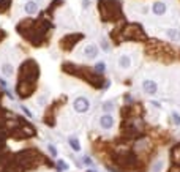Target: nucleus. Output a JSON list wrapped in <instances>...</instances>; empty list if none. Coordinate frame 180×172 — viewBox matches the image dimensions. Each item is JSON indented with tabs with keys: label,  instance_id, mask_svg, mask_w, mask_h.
Wrapping results in <instances>:
<instances>
[{
	"label": "nucleus",
	"instance_id": "f257e3e1",
	"mask_svg": "<svg viewBox=\"0 0 180 172\" xmlns=\"http://www.w3.org/2000/svg\"><path fill=\"white\" fill-rule=\"evenodd\" d=\"M73 106H74V110L76 112H86V110L90 108V103H89V99L86 98V96H79V98H76L74 99V104H73Z\"/></svg>",
	"mask_w": 180,
	"mask_h": 172
},
{
	"label": "nucleus",
	"instance_id": "f03ea898",
	"mask_svg": "<svg viewBox=\"0 0 180 172\" xmlns=\"http://www.w3.org/2000/svg\"><path fill=\"white\" fill-rule=\"evenodd\" d=\"M100 125H101V128H103V130H109V128H112V125H114V119H112V115H111V114H104V115H101V119H100Z\"/></svg>",
	"mask_w": 180,
	"mask_h": 172
},
{
	"label": "nucleus",
	"instance_id": "7ed1b4c3",
	"mask_svg": "<svg viewBox=\"0 0 180 172\" xmlns=\"http://www.w3.org/2000/svg\"><path fill=\"white\" fill-rule=\"evenodd\" d=\"M142 88H144V92L149 93V95H153V93H156V90H158V85H156L153 81L145 79V81L142 82Z\"/></svg>",
	"mask_w": 180,
	"mask_h": 172
},
{
	"label": "nucleus",
	"instance_id": "20e7f679",
	"mask_svg": "<svg viewBox=\"0 0 180 172\" xmlns=\"http://www.w3.org/2000/svg\"><path fill=\"white\" fill-rule=\"evenodd\" d=\"M84 55H86L87 59H95L98 55V47L95 46V44H87V46L84 47Z\"/></svg>",
	"mask_w": 180,
	"mask_h": 172
},
{
	"label": "nucleus",
	"instance_id": "39448f33",
	"mask_svg": "<svg viewBox=\"0 0 180 172\" xmlns=\"http://www.w3.org/2000/svg\"><path fill=\"white\" fill-rule=\"evenodd\" d=\"M153 13L156 14V16H163L166 13V10H167V7H166V3L164 2H156V3H153Z\"/></svg>",
	"mask_w": 180,
	"mask_h": 172
},
{
	"label": "nucleus",
	"instance_id": "423d86ee",
	"mask_svg": "<svg viewBox=\"0 0 180 172\" xmlns=\"http://www.w3.org/2000/svg\"><path fill=\"white\" fill-rule=\"evenodd\" d=\"M119 66L123 70H128L131 66V59H130V55H126V54H123L120 55V59H119Z\"/></svg>",
	"mask_w": 180,
	"mask_h": 172
},
{
	"label": "nucleus",
	"instance_id": "0eeeda50",
	"mask_svg": "<svg viewBox=\"0 0 180 172\" xmlns=\"http://www.w3.org/2000/svg\"><path fill=\"white\" fill-rule=\"evenodd\" d=\"M36 10H38V5L35 2H27L25 3V13L27 14H35Z\"/></svg>",
	"mask_w": 180,
	"mask_h": 172
},
{
	"label": "nucleus",
	"instance_id": "6e6552de",
	"mask_svg": "<svg viewBox=\"0 0 180 172\" xmlns=\"http://www.w3.org/2000/svg\"><path fill=\"white\" fill-rule=\"evenodd\" d=\"M167 36H169L171 40H180V32L177 29H169L167 30Z\"/></svg>",
	"mask_w": 180,
	"mask_h": 172
},
{
	"label": "nucleus",
	"instance_id": "1a4fd4ad",
	"mask_svg": "<svg viewBox=\"0 0 180 172\" xmlns=\"http://www.w3.org/2000/svg\"><path fill=\"white\" fill-rule=\"evenodd\" d=\"M2 73H3L5 76H11V74H13V66H11L10 63H5V65L2 66Z\"/></svg>",
	"mask_w": 180,
	"mask_h": 172
},
{
	"label": "nucleus",
	"instance_id": "9d476101",
	"mask_svg": "<svg viewBox=\"0 0 180 172\" xmlns=\"http://www.w3.org/2000/svg\"><path fill=\"white\" fill-rule=\"evenodd\" d=\"M163 166H164V161L160 159V161H156V163L153 164V168H152L150 172H161V171H163Z\"/></svg>",
	"mask_w": 180,
	"mask_h": 172
},
{
	"label": "nucleus",
	"instance_id": "9b49d317",
	"mask_svg": "<svg viewBox=\"0 0 180 172\" xmlns=\"http://www.w3.org/2000/svg\"><path fill=\"white\" fill-rule=\"evenodd\" d=\"M70 145L73 147V150H76V152L81 150V145H79V141L77 139H70Z\"/></svg>",
	"mask_w": 180,
	"mask_h": 172
},
{
	"label": "nucleus",
	"instance_id": "f8f14e48",
	"mask_svg": "<svg viewBox=\"0 0 180 172\" xmlns=\"http://www.w3.org/2000/svg\"><path fill=\"white\" fill-rule=\"evenodd\" d=\"M66 168H68V166H66L63 161H59L57 163V172H63V171H66Z\"/></svg>",
	"mask_w": 180,
	"mask_h": 172
},
{
	"label": "nucleus",
	"instance_id": "ddd939ff",
	"mask_svg": "<svg viewBox=\"0 0 180 172\" xmlns=\"http://www.w3.org/2000/svg\"><path fill=\"white\" fill-rule=\"evenodd\" d=\"M7 7H8V0H2V2H0V11H3Z\"/></svg>",
	"mask_w": 180,
	"mask_h": 172
},
{
	"label": "nucleus",
	"instance_id": "4468645a",
	"mask_svg": "<svg viewBox=\"0 0 180 172\" xmlns=\"http://www.w3.org/2000/svg\"><path fill=\"white\" fill-rule=\"evenodd\" d=\"M172 119H174V123H176V125H180V115L179 114H174Z\"/></svg>",
	"mask_w": 180,
	"mask_h": 172
},
{
	"label": "nucleus",
	"instance_id": "2eb2a0df",
	"mask_svg": "<svg viewBox=\"0 0 180 172\" xmlns=\"http://www.w3.org/2000/svg\"><path fill=\"white\" fill-rule=\"evenodd\" d=\"M103 109L106 110V112H109V110L112 109V104H111V103H104V104H103Z\"/></svg>",
	"mask_w": 180,
	"mask_h": 172
},
{
	"label": "nucleus",
	"instance_id": "dca6fc26",
	"mask_svg": "<svg viewBox=\"0 0 180 172\" xmlns=\"http://www.w3.org/2000/svg\"><path fill=\"white\" fill-rule=\"evenodd\" d=\"M48 148H49V152L52 153V156H57V150H55V147H54V145H49Z\"/></svg>",
	"mask_w": 180,
	"mask_h": 172
},
{
	"label": "nucleus",
	"instance_id": "f3484780",
	"mask_svg": "<svg viewBox=\"0 0 180 172\" xmlns=\"http://www.w3.org/2000/svg\"><path fill=\"white\" fill-rule=\"evenodd\" d=\"M97 71H98V73H103V71H104V63H98L97 65Z\"/></svg>",
	"mask_w": 180,
	"mask_h": 172
},
{
	"label": "nucleus",
	"instance_id": "a211bd4d",
	"mask_svg": "<svg viewBox=\"0 0 180 172\" xmlns=\"http://www.w3.org/2000/svg\"><path fill=\"white\" fill-rule=\"evenodd\" d=\"M101 47H103L104 51H108V49H109V46H108V43H106V41H103V43H101Z\"/></svg>",
	"mask_w": 180,
	"mask_h": 172
}]
</instances>
